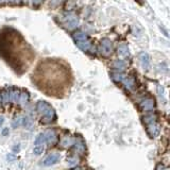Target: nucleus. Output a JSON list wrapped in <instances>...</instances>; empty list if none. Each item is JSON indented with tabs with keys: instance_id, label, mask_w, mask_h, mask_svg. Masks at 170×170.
<instances>
[{
	"instance_id": "1",
	"label": "nucleus",
	"mask_w": 170,
	"mask_h": 170,
	"mask_svg": "<svg viewBox=\"0 0 170 170\" xmlns=\"http://www.w3.org/2000/svg\"><path fill=\"white\" fill-rule=\"evenodd\" d=\"M37 110L41 114L44 115L43 122H51L54 118H56V113L52 110V107L49 104H47L46 102H38L37 104Z\"/></svg>"
},
{
	"instance_id": "2",
	"label": "nucleus",
	"mask_w": 170,
	"mask_h": 170,
	"mask_svg": "<svg viewBox=\"0 0 170 170\" xmlns=\"http://www.w3.org/2000/svg\"><path fill=\"white\" fill-rule=\"evenodd\" d=\"M144 122L147 125V131L151 136H156L158 133V129H157V123L155 121V117L150 115V116H147L144 118Z\"/></svg>"
},
{
	"instance_id": "3",
	"label": "nucleus",
	"mask_w": 170,
	"mask_h": 170,
	"mask_svg": "<svg viewBox=\"0 0 170 170\" xmlns=\"http://www.w3.org/2000/svg\"><path fill=\"white\" fill-rule=\"evenodd\" d=\"M60 160V155L59 154H50L44 160L43 165L44 166H52V165L56 164Z\"/></svg>"
},
{
	"instance_id": "4",
	"label": "nucleus",
	"mask_w": 170,
	"mask_h": 170,
	"mask_svg": "<svg viewBox=\"0 0 170 170\" xmlns=\"http://www.w3.org/2000/svg\"><path fill=\"white\" fill-rule=\"evenodd\" d=\"M45 135V138L46 141L49 142V144H56L57 141V136H56V133L54 132L53 130H48L44 133Z\"/></svg>"
},
{
	"instance_id": "5",
	"label": "nucleus",
	"mask_w": 170,
	"mask_h": 170,
	"mask_svg": "<svg viewBox=\"0 0 170 170\" xmlns=\"http://www.w3.org/2000/svg\"><path fill=\"white\" fill-rule=\"evenodd\" d=\"M61 144H62V146L63 147H69L72 144H75V139H73L72 137H70V136H66L65 138L61 141Z\"/></svg>"
},
{
	"instance_id": "6",
	"label": "nucleus",
	"mask_w": 170,
	"mask_h": 170,
	"mask_svg": "<svg viewBox=\"0 0 170 170\" xmlns=\"http://www.w3.org/2000/svg\"><path fill=\"white\" fill-rule=\"evenodd\" d=\"M35 145L36 146H40V145L44 144V142H46V138H45V135H44V133H41L40 135H37L35 138Z\"/></svg>"
},
{
	"instance_id": "7",
	"label": "nucleus",
	"mask_w": 170,
	"mask_h": 170,
	"mask_svg": "<svg viewBox=\"0 0 170 170\" xmlns=\"http://www.w3.org/2000/svg\"><path fill=\"white\" fill-rule=\"evenodd\" d=\"M153 106H154V104H153L152 101H146V102L142 103V109L145 111H150V110L153 109Z\"/></svg>"
},
{
	"instance_id": "8",
	"label": "nucleus",
	"mask_w": 170,
	"mask_h": 170,
	"mask_svg": "<svg viewBox=\"0 0 170 170\" xmlns=\"http://www.w3.org/2000/svg\"><path fill=\"white\" fill-rule=\"evenodd\" d=\"M43 151H44V147L40 145V146H36L35 148H34L33 152L35 153V154H41V153H43Z\"/></svg>"
},
{
	"instance_id": "9",
	"label": "nucleus",
	"mask_w": 170,
	"mask_h": 170,
	"mask_svg": "<svg viewBox=\"0 0 170 170\" xmlns=\"http://www.w3.org/2000/svg\"><path fill=\"white\" fill-rule=\"evenodd\" d=\"M157 170H168V169H167L166 167H164V166H163V165H158Z\"/></svg>"
},
{
	"instance_id": "10",
	"label": "nucleus",
	"mask_w": 170,
	"mask_h": 170,
	"mask_svg": "<svg viewBox=\"0 0 170 170\" xmlns=\"http://www.w3.org/2000/svg\"><path fill=\"white\" fill-rule=\"evenodd\" d=\"M15 158V156L13 155V154H9L8 155V160H13Z\"/></svg>"
},
{
	"instance_id": "11",
	"label": "nucleus",
	"mask_w": 170,
	"mask_h": 170,
	"mask_svg": "<svg viewBox=\"0 0 170 170\" xmlns=\"http://www.w3.org/2000/svg\"><path fill=\"white\" fill-rule=\"evenodd\" d=\"M8 132H9L8 129H4V130H3V133H2V134H3V135H6V134H8Z\"/></svg>"
},
{
	"instance_id": "12",
	"label": "nucleus",
	"mask_w": 170,
	"mask_h": 170,
	"mask_svg": "<svg viewBox=\"0 0 170 170\" xmlns=\"http://www.w3.org/2000/svg\"><path fill=\"white\" fill-rule=\"evenodd\" d=\"M3 120H4V119H3V117H0V126L2 125V122H3Z\"/></svg>"
},
{
	"instance_id": "13",
	"label": "nucleus",
	"mask_w": 170,
	"mask_h": 170,
	"mask_svg": "<svg viewBox=\"0 0 170 170\" xmlns=\"http://www.w3.org/2000/svg\"><path fill=\"white\" fill-rule=\"evenodd\" d=\"M70 170H81L79 168V167H75V168H72V169H70Z\"/></svg>"
}]
</instances>
